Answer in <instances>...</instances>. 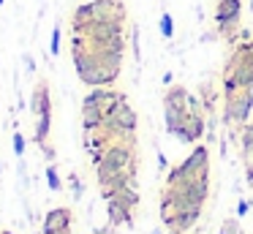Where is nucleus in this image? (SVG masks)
Instances as JSON below:
<instances>
[{
  "label": "nucleus",
  "mask_w": 253,
  "mask_h": 234,
  "mask_svg": "<svg viewBox=\"0 0 253 234\" xmlns=\"http://www.w3.org/2000/svg\"><path fill=\"white\" fill-rule=\"evenodd\" d=\"M220 155H229V141H226V139H220Z\"/></svg>",
  "instance_id": "nucleus-26"
},
{
  "label": "nucleus",
  "mask_w": 253,
  "mask_h": 234,
  "mask_svg": "<svg viewBox=\"0 0 253 234\" xmlns=\"http://www.w3.org/2000/svg\"><path fill=\"white\" fill-rule=\"evenodd\" d=\"M44 177H46L49 190H63V180H60V174H57V166H55V163H49V166L44 169Z\"/></svg>",
  "instance_id": "nucleus-13"
},
{
  "label": "nucleus",
  "mask_w": 253,
  "mask_h": 234,
  "mask_svg": "<svg viewBox=\"0 0 253 234\" xmlns=\"http://www.w3.org/2000/svg\"><path fill=\"white\" fill-rule=\"evenodd\" d=\"M30 112H33V117L52 114V95H49V85L46 82H36L33 95H30Z\"/></svg>",
  "instance_id": "nucleus-8"
},
{
  "label": "nucleus",
  "mask_w": 253,
  "mask_h": 234,
  "mask_svg": "<svg viewBox=\"0 0 253 234\" xmlns=\"http://www.w3.org/2000/svg\"><path fill=\"white\" fill-rule=\"evenodd\" d=\"M49 131H52V114H41V117H36L33 141H36V144H44V141H49Z\"/></svg>",
  "instance_id": "nucleus-11"
},
{
  "label": "nucleus",
  "mask_w": 253,
  "mask_h": 234,
  "mask_svg": "<svg viewBox=\"0 0 253 234\" xmlns=\"http://www.w3.org/2000/svg\"><path fill=\"white\" fill-rule=\"evenodd\" d=\"M248 212H251V201H248V199H240V201H237V218H245Z\"/></svg>",
  "instance_id": "nucleus-20"
},
{
  "label": "nucleus",
  "mask_w": 253,
  "mask_h": 234,
  "mask_svg": "<svg viewBox=\"0 0 253 234\" xmlns=\"http://www.w3.org/2000/svg\"><path fill=\"white\" fill-rule=\"evenodd\" d=\"M52 234H71V229H66V232H52Z\"/></svg>",
  "instance_id": "nucleus-27"
},
{
  "label": "nucleus",
  "mask_w": 253,
  "mask_h": 234,
  "mask_svg": "<svg viewBox=\"0 0 253 234\" xmlns=\"http://www.w3.org/2000/svg\"><path fill=\"white\" fill-rule=\"evenodd\" d=\"M3 3H6V0H0V8H3Z\"/></svg>",
  "instance_id": "nucleus-31"
},
{
  "label": "nucleus",
  "mask_w": 253,
  "mask_h": 234,
  "mask_svg": "<svg viewBox=\"0 0 253 234\" xmlns=\"http://www.w3.org/2000/svg\"><path fill=\"white\" fill-rule=\"evenodd\" d=\"M68 188H71V193H74V199H77V201L84 196V183L77 177V174H71V177H68Z\"/></svg>",
  "instance_id": "nucleus-16"
},
{
  "label": "nucleus",
  "mask_w": 253,
  "mask_h": 234,
  "mask_svg": "<svg viewBox=\"0 0 253 234\" xmlns=\"http://www.w3.org/2000/svg\"><path fill=\"white\" fill-rule=\"evenodd\" d=\"M248 8H251V14H253V0H248Z\"/></svg>",
  "instance_id": "nucleus-28"
},
{
  "label": "nucleus",
  "mask_w": 253,
  "mask_h": 234,
  "mask_svg": "<svg viewBox=\"0 0 253 234\" xmlns=\"http://www.w3.org/2000/svg\"><path fill=\"white\" fill-rule=\"evenodd\" d=\"M150 234H164V232H161V229H153V232H150Z\"/></svg>",
  "instance_id": "nucleus-29"
},
{
  "label": "nucleus",
  "mask_w": 253,
  "mask_h": 234,
  "mask_svg": "<svg viewBox=\"0 0 253 234\" xmlns=\"http://www.w3.org/2000/svg\"><path fill=\"white\" fill-rule=\"evenodd\" d=\"M245 183L253 188V161H248V166H245Z\"/></svg>",
  "instance_id": "nucleus-23"
},
{
  "label": "nucleus",
  "mask_w": 253,
  "mask_h": 234,
  "mask_svg": "<svg viewBox=\"0 0 253 234\" xmlns=\"http://www.w3.org/2000/svg\"><path fill=\"white\" fill-rule=\"evenodd\" d=\"M161 82H164V85H166V87H169V85H171V82H174V76H171V71H166V74H164V76H161Z\"/></svg>",
  "instance_id": "nucleus-25"
},
{
  "label": "nucleus",
  "mask_w": 253,
  "mask_h": 234,
  "mask_svg": "<svg viewBox=\"0 0 253 234\" xmlns=\"http://www.w3.org/2000/svg\"><path fill=\"white\" fill-rule=\"evenodd\" d=\"M41 147V152H44V158L46 161H55V150H52V144L49 141H44V144H39Z\"/></svg>",
  "instance_id": "nucleus-21"
},
{
  "label": "nucleus",
  "mask_w": 253,
  "mask_h": 234,
  "mask_svg": "<svg viewBox=\"0 0 253 234\" xmlns=\"http://www.w3.org/2000/svg\"><path fill=\"white\" fill-rule=\"evenodd\" d=\"M74 223V212L68 207H52L44 215V226H41V234H52V232H66Z\"/></svg>",
  "instance_id": "nucleus-5"
},
{
  "label": "nucleus",
  "mask_w": 253,
  "mask_h": 234,
  "mask_svg": "<svg viewBox=\"0 0 253 234\" xmlns=\"http://www.w3.org/2000/svg\"><path fill=\"white\" fill-rule=\"evenodd\" d=\"M240 16H242V0H215V14H212L215 25L240 22Z\"/></svg>",
  "instance_id": "nucleus-9"
},
{
  "label": "nucleus",
  "mask_w": 253,
  "mask_h": 234,
  "mask_svg": "<svg viewBox=\"0 0 253 234\" xmlns=\"http://www.w3.org/2000/svg\"><path fill=\"white\" fill-rule=\"evenodd\" d=\"M136 169H139L136 139H117L104 150L101 163L95 166V177H101V174H120V172H128L136 177Z\"/></svg>",
  "instance_id": "nucleus-1"
},
{
  "label": "nucleus",
  "mask_w": 253,
  "mask_h": 234,
  "mask_svg": "<svg viewBox=\"0 0 253 234\" xmlns=\"http://www.w3.org/2000/svg\"><path fill=\"white\" fill-rule=\"evenodd\" d=\"M93 234H95V232H93Z\"/></svg>",
  "instance_id": "nucleus-33"
},
{
  "label": "nucleus",
  "mask_w": 253,
  "mask_h": 234,
  "mask_svg": "<svg viewBox=\"0 0 253 234\" xmlns=\"http://www.w3.org/2000/svg\"><path fill=\"white\" fill-rule=\"evenodd\" d=\"M131 49H133V57H142V47H139V27H131Z\"/></svg>",
  "instance_id": "nucleus-19"
},
{
  "label": "nucleus",
  "mask_w": 253,
  "mask_h": 234,
  "mask_svg": "<svg viewBox=\"0 0 253 234\" xmlns=\"http://www.w3.org/2000/svg\"><path fill=\"white\" fill-rule=\"evenodd\" d=\"M106 218H109V223H112L115 229H117V226H126V229L133 226V210L123 204L117 196L106 201Z\"/></svg>",
  "instance_id": "nucleus-7"
},
{
  "label": "nucleus",
  "mask_w": 253,
  "mask_h": 234,
  "mask_svg": "<svg viewBox=\"0 0 253 234\" xmlns=\"http://www.w3.org/2000/svg\"><path fill=\"white\" fill-rule=\"evenodd\" d=\"M188 87L182 85H169V90H166L164 95V106H177V109H188Z\"/></svg>",
  "instance_id": "nucleus-10"
},
{
  "label": "nucleus",
  "mask_w": 253,
  "mask_h": 234,
  "mask_svg": "<svg viewBox=\"0 0 253 234\" xmlns=\"http://www.w3.org/2000/svg\"><path fill=\"white\" fill-rule=\"evenodd\" d=\"M158 25H161V36H164L166 41H169V38H174V19H171V14H166V11H164Z\"/></svg>",
  "instance_id": "nucleus-14"
},
{
  "label": "nucleus",
  "mask_w": 253,
  "mask_h": 234,
  "mask_svg": "<svg viewBox=\"0 0 253 234\" xmlns=\"http://www.w3.org/2000/svg\"><path fill=\"white\" fill-rule=\"evenodd\" d=\"M60 25H55L52 27V38H49V54L52 57H57V54H60Z\"/></svg>",
  "instance_id": "nucleus-15"
},
{
  "label": "nucleus",
  "mask_w": 253,
  "mask_h": 234,
  "mask_svg": "<svg viewBox=\"0 0 253 234\" xmlns=\"http://www.w3.org/2000/svg\"><path fill=\"white\" fill-rule=\"evenodd\" d=\"M22 60H25V68H28V74H36V60H33V54H22Z\"/></svg>",
  "instance_id": "nucleus-22"
},
{
  "label": "nucleus",
  "mask_w": 253,
  "mask_h": 234,
  "mask_svg": "<svg viewBox=\"0 0 253 234\" xmlns=\"http://www.w3.org/2000/svg\"><path fill=\"white\" fill-rule=\"evenodd\" d=\"M199 212H169V215H164L161 221H164L166 232H177V234H188L193 226L199 223Z\"/></svg>",
  "instance_id": "nucleus-6"
},
{
  "label": "nucleus",
  "mask_w": 253,
  "mask_h": 234,
  "mask_svg": "<svg viewBox=\"0 0 253 234\" xmlns=\"http://www.w3.org/2000/svg\"><path fill=\"white\" fill-rule=\"evenodd\" d=\"M14 152H17V158H22L25 155V136L19 134V131H14Z\"/></svg>",
  "instance_id": "nucleus-18"
},
{
  "label": "nucleus",
  "mask_w": 253,
  "mask_h": 234,
  "mask_svg": "<svg viewBox=\"0 0 253 234\" xmlns=\"http://www.w3.org/2000/svg\"><path fill=\"white\" fill-rule=\"evenodd\" d=\"M218 234H242V226H240V221L237 218H226L223 221V226H220V232Z\"/></svg>",
  "instance_id": "nucleus-17"
},
{
  "label": "nucleus",
  "mask_w": 253,
  "mask_h": 234,
  "mask_svg": "<svg viewBox=\"0 0 253 234\" xmlns=\"http://www.w3.org/2000/svg\"><path fill=\"white\" fill-rule=\"evenodd\" d=\"M158 169H161V172H166V169H169V161H166V155L161 150H158Z\"/></svg>",
  "instance_id": "nucleus-24"
},
{
  "label": "nucleus",
  "mask_w": 253,
  "mask_h": 234,
  "mask_svg": "<svg viewBox=\"0 0 253 234\" xmlns=\"http://www.w3.org/2000/svg\"><path fill=\"white\" fill-rule=\"evenodd\" d=\"M136 123H139L136 112L131 109L128 98H123V101L117 103L109 114H106V120H104L101 128L109 134L112 141H117V139H136Z\"/></svg>",
  "instance_id": "nucleus-2"
},
{
  "label": "nucleus",
  "mask_w": 253,
  "mask_h": 234,
  "mask_svg": "<svg viewBox=\"0 0 253 234\" xmlns=\"http://www.w3.org/2000/svg\"><path fill=\"white\" fill-rule=\"evenodd\" d=\"M0 234H14V232H8V229H3V232H0Z\"/></svg>",
  "instance_id": "nucleus-30"
},
{
  "label": "nucleus",
  "mask_w": 253,
  "mask_h": 234,
  "mask_svg": "<svg viewBox=\"0 0 253 234\" xmlns=\"http://www.w3.org/2000/svg\"><path fill=\"white\" fill-rule=\"evenodd\" d=\"M117 199H120L126 207L136 210V207H139V190H136V183H131V185H126V188L117 190Z\"/></svg>",
  "instance_id": "nucleus-12"
},
{
  "label": "nucleus",
  "mask_w": 253,
  "mask_h": 234,
  "mask_svg": "<svg viewBox=\"0 0 253 234\" xmlns=\"http://www.w3.org/2000/svg\"><path fill=\"white\" fill-rule=\"evenodd\" d=\"M185 177H210V150L204 144H196L180 166L169 169L166 185H174V183H180V180H185Z\"/></svg>",
  "instance_id": "nucleus-3"
},
{
  "label": "nucleus",
  "mask_w": 253,
  "mask_h": 234,
  "mask_svg": "<svg viewBox=\"0 0 253 234\" xmlns=\"http://www.w3.org/2000/svg\"><path fill=\"white\" fill-rule=\"evenodd\" d=\"M253 112V101L251 95H248L245 90H240L237 95L231 98H223V112H220V123L226 125V128H231V125H245L248 117H251Z\"/></svg>",
  "instance_id": "nucleus-4"
},
{
  "label": "nucleus",
  "mask_w": 253,
  "mask_h": 234,
  "mask_svg": "<svg viewBox=\"0 0 253 234\" xmlns=\"http://www.w3.org/2000/svg\"><path fill=\"white\" fill-rule=\"evenodd\" d=\"M166 234H177V232H166Z\"/></svg>",
  "instance_id": "nucleus-32"
}]
</instances>
